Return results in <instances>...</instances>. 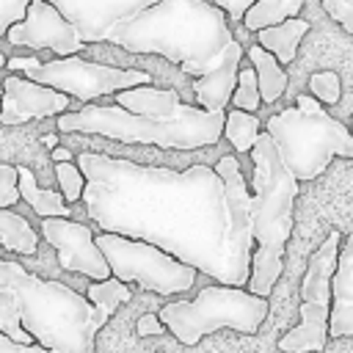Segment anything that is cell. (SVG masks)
I'll list each match as a JSON object with an SVG mask.
<instances>
[{
	"instance_id": "obj_2",
	"label": "cell",
	"mask_w": 353,
	"mask_h": 353,
	"mask_svg": "<svg viewBox=\"0 0 353 353\" xmlns=\"http://www.w3.org/2000/svg\"><path fill=\"white\" fill-rule=\"evenodd\" d=\"M108 41L132 55H163L196 80L243 47L229 28L226 11L212 0H160L116 25Z\"/></svg>"
},
{
	"instance_id": "obj_29",
	"label": "cell",
	"mask_w": 353,
	"mask_h": 353,
	"mask_svg": "<svg viewBox=\"0 0 353 353\" xmlns=\"http://www.w3.org/2000/svg\"><path fill=\"white\" fill-rule=\"evenodd\" d=\"M19 196V165L0 163V210L14 207Z\"/></svg>"
},
{
	"instance_id": "obj_4",
	"label": "cell",
	"mask_w": 353,
	"mask_h": 353,
	"mask_svg": "<svg viewBox=\"0 0 353 353\" xmlns=\"http://www.w3.org/2000/svg\"><path fill=\"white\" fill-rule=\"evenodd\" d=\"M254 176H251V223H254V262L248 292L268 298L284 270V251L295 223V196L298 179L284 165L276 141L262 132L251 149Z\"/></svg>"
},
{
	"instance_id": "obj_33",
	"label": "cell",
	"mask_w": 353,
	"mask_h": 353,
	"mask_svg": "<svg viewBox=\"0 0 353 353\" xmlns=\"http://www.w3.org/2000/svg\"><path fill=\"white\" fill-rule=\"evenodd\" d=\"M163 331H165V323L157 314H141L135 320V334L138 336H154V334H163Z\"/></svg>"
},
{
	"instance_id": "obj_17",
	"label": "cell",
	"mask_w": 353,
	"mask_h": 353,
	"mask_svg": "<svg viewBox=\"0 0 353 353\" xmlns=\"http://www.w3.org/2000/svg\"><path fill=\"white\" fill-rule=\"evenodd\" d=\"M113 99L119 108L138 116H171L182 108V99L174 88H157V85H135L113 94Z\"/></svg>"
},
{
	"instance_id": "obj_21",
	"label": "cell",
	"mask_w": 353,
	"mask_h": 353,
	"mask_svg": "<svg viewBox=\"0 0 353 353\" xmlns=\"http://www.w3.org/2000/svg\"><path fill=\"white\" fill-rule=\"evenodd\" d=\"M0 245L11 254L33 256L39 251V232L14 210H0Z\"/></svg>"
},
{
	"instance_id": "obj_6",
	"label": "cell",
	"mask_w": 353,
	"mask_h": 353,
	"mask_svg": "<svg viewBox=\"0 0 353 353\" xmlns=\"http://www.w3.org/2000/svg\"><path fill=\"white\" fill-rule=\"evenodd\" d=\"M265 132L276 141L284 165L298 182L320 176L334 157L353 160L350 127L336 121L312 94H301L292 108L265 119Z\"/></svg>"
},
{
	"instance_id": "obj_20",
	"label": "cell",
	"mask_w": 353,
	"mask_h": 353,
	"mask_svg": "<svg viewBox=\"0 0 353 353\" xmlns=\"http://www.w3.org/2000/svg\"><path fill=\"white\" fill-rule=\"evenodd\" d=\"M248 58H251V66H254L256 80H259L262 102H265V105L276 102V99L287 91V83H290L284 66L279 63L276 55H270V52H268L265 47H259V44H251V47H248Z\"/></svg>"
},
{
	"instance_id": "obj_36",
	"label": "cell",
	"mask_w": 353,
	"mask_h": 353,
	"mask_svg": "<svg viewBox=\"0 0 353 353\" xmlns=\"http://www.w3.org/2000/svg\"><path fill=\"white\" fill-rule=\"evenodd\" d=\"M44 143L55 149V146H58V135H44Z\"/></svg>"
},
{
	"instance_id": "obj_19",
	"label": "cell",
	"mask_w": 353,
	"mask_h": 353,
	"mask_svg": "<svg viewBox=\"0 0 353 353\" xmlns=\"http://www.w3.org/2000/svg\"><path fill=\"white\" fill-rule=\"evenodd\" d=\"M19 193H22V201L44 221V218H69V201L63 199L61 190H52V188H41L36 182V174L25 165H19Z\"/></svg>"
},
{
	"instance_id": "obj_38",
	"label": "cell",
	"mask_w": 353,
	"mask_h": 353,
	"mask_svg": "<svg viewBox=\"0 0 353 353\" xmlns=\"http://www.w3.org/2000/svg\"><path fill=\"white\" fill-rule=\"evenodd\" d=\"M3 63H8V58H6L3 52H0V66H3Z\"/></svg>"
},
{
	"instance_id": "obj_27",
	"label": "cell",
	"mask_w": 353,
	"mask_h": 353,
	"mask_svg": "<svg viewBox=\"0 0 353 353\" xmlns=\"http://www.w3.org/2000/svg\"><path fill=\"white\" fill-rule=\"evenodd\" d=\"M55 182H58V190L63 193V199H66L69 204L83 201V193H85V174L80 171L77 163H55Z\"/></svg>"
},
{
	"instance_id": "obj_32",
	"label": "cell",
	"mask_w": 353,
	"mask_h": 353,
	"mask_svg": "<svg viewBox=\"0 0 353 353\" xmlns=\"http://www.w3.org/2000/svg\"><path fill=\"white\" fill-rule=\"evenodd\" d=\"M212 3H215L218 8H223L232 22H243V17L248 14V8H251L256 0H212Z\"/></svg>"
},
{
	"instance_id": "obj_35",
	"label": "cell",
	"mask_w": 353,
	"mask_h": 353,
	"mask_svg": "<svg viewBox=\"0 0 353 353\" xmlns=\"http://www.w3.org/2000/svg\"><path fill=\"white\" fill-rule=\"evenodd\" d=\"M52 163H72V152L66 146H55L52 149Z\"/></svg>"
},
{
	"instance_id": "obj_14",
	"label": "cell",
	"mask_w": 353,
	"mask_h": 353,
	"mask_svg": "<svg viewBox=\"0 0 353 353\" xmlns=\"http://www.w3.org/2000/svg\"><path fill=\"white\" fill-rule=\"evenodd\" d=\"M72 97L41 85L30 77L8 74L3 77V110H0V124H25L33 119H47V116H63L69 108Z\"/></svg>"
},
{
	"instance_id": "obj_12",
	"label": "cell",
	"mask_w": 353,
	"mask_h": 353,
	"mask_svg": "<svg viewBox=\"0 0 353 353\" xmlns=\"http://www.w3.org/2000/svg\"><path fill=\"white\" fill-rule=\"evenodd\" d=\"M6 39L14 47L50 50L61 58L77 55L85 47V41L80 39V30L47 0H33L28 8V17L17 22Z\"/></svg>"
},
{
	"instance_id": "obj_8",
	"label": "cell",
	"mask_w": 353,
	"mask_h": 353,
	"mask_svg": "<svg viewBox=\"0 0 353 353\" xmlns=\"http://www.w3.org/2000/svg\"><path fill=\"white\" fill-rule=\"evenodd\" d=\"M11 72L22 69L25 77L50 85L72 99H99L108 94H119L135 85H152L149 72L143 69H119L97 61H85L80 55L69 58H52V61H39L36 55H22V58H8L6 63Z\"/></svg>"
},
{
	"instance_id": "obj_34",
	"label": "cell",
	"mask_w": 353,
	"mask_h": 353,
	"mask_svg": "<svg viewBox=\"0 0 353 353\" xmlns=\"http://www.w3.org/2000/svg\"><path fill=\"white\" fill-rule=\"evenodd\" d=\"M0 353H58V350H50V347H41V345H19L11 336L0 334Z\"/></svg>"
},
{
	"instance_id": "obj_1",
	"label": "cell",
	"mask_w": 353,
	"mask_h": 353,
	"mask_svg": "<svg viewBox=\"0 0 353 353\" xmlns=\"http://www.w3.org/2000/svg\"><path fill=\"white\" fill-rule=\"evenodd\" d=\"M74 163L85 174L88 221L99 232L152 243L218 284L248 287L256 240L237 157L185 171L102 152H83Z\"/></svg>"
},
{
	"instance_id": "obj_30",
	"label": "cell",
	"mask_w": 353,
	"mask_h": 353,
	"mask_svg": "<svg viewBox=\"0 0 353 353\" xmlns=\"http://www.w3.org/2000/svg\"><path fill=\"white\" fill-rule=\"evenodd\" d=\"M33 0H0V39L8 36V30L28 17Z\"/></svg>"
},
{
	"instance_id": "obj_10",
	"label": "cell",
	"mask_w": 353,
	"mask_h": 353,
	"mask_svg": "<svg viewBox=\"0 0 353 353\" xmlns=\"http://www.w3.org/2000/svg\"><path fill=\"white\" fill-rule=\"evenodd\" d=\"M97 245L105 254L110 273L124 284H135L157 295L188 292L196 284V268L179 262L176 256L152 243L121 237L113 232H97Z\"/></svg>"
},
{
	"instance_id": "obj_5",
	"label": "cell",
	"mask_w": 353,
	"mask_h": 353,
	"mask_svg": "<svg viewBox=\"0 0 353 353\" xmlns=\"http://www.w3.org/2000/svg\"><path fill=\"white\" fill-rule=\"evenodd\" d=\"M58 132H88L121 143H146L160 149H201L221 141L226 110H204L185 105L171 116H138L119 105H85L58 116Z\"/></svg>"
},
{
	"instance_id": "obj_7",
	"label": "cell",
	"mask_w": 353,
	"mask_h": 353,
	"mask_svg": "<svg viewBox=\"0 0 353 353\" xmlns=\"http://www.w3.org/2000/svg\"><path fill=\"white\" fill-rule=\"evenodd\" d=\"M268 298L248 292L245 287L210 284L201 287L193 301H171L157 317L182 345H199L207 334L232 328L240 334H256L268 317Z\"/></svg>"
},
{
	"instance_id": "obj_25",
	"label": "cell",
	"mask_w": 353,
	"mask_h": 353,
	"mask_svg": "<svg viewBox=\"0 0 353 353\" xmlns=\"http://www.w3.org/2000/svg\"><path fill=\"white\" fill-rule=\"evenodd\" d=\"M0 334L11 336L19 345H36V339L22 328V309L14 290L0 287Z\"/></svg>"
},
{
	"instance_id": "obj_16",
	"label": "cell",
	"mask_w": 353,
	"mask_h": 353,
	"mask_svg": "<svg viewBox=\"0 0 353 353\" xmlns=\"http://www.w3.org/2000/svg\"><path fill=\"white\" fill-rule=\"evenodd\" d=\"M240 63H243V47L234 50L218 69H212L210 74L193 80V94L199 108L204 110H226V105L232 102V94L237 88V74H240Z\"/></svg>"
},
{
	"instance_id": "obj_3",
	"label": "cell",
	"mask_w": 353,
	"mask_h": 353,
	"mask_svg": "<svg viewBox=\"0 0 353 353\" xmlns=\"http://www.w3.org/2000/svg\"><path fill=\"white\" fill-rule=\"evenodd\" d=\"M0 287L14 290L22 309V328L36 345L58 353H94L108 317L77 290L55 279H39L19 262L0 256Z\"/></svg>"
},
{
	"instance_id": "obj_22",
	"label": "cell",
	"mask_w": 353,
	"mask_h": 353,
	"mask_svg": "<svg viewBox=\"0 0 353 353\" xmlns=\"http://www.w3.org/2000/svg\"><path fill=\"white\" fill-rule=\"evenodd\" d=\"M303 8V0H256L248 14L243 17V25L245 30L251 33H259L265 28H273V25H281L292 17H298Z\"/></svg>"
},
{
	"instance_id": "obj_13",
	"label": "cell",
	"mask_w": 353,
	"mask_h": 353,
	"mask_svg": "<svg viewBox=\"0 0 353 353\" xmlns=\"http://www.w3.org/2000/svg\"><path fill=\"white\" fill-rule=\"evenodd\" d=\"M52 3L77 30L85 44L108 41L116 25L152 8L160 0H47Z\"/></svg>"
},
{
	"instance_id": "obj_31",
	"label": "cell",
	"mask_w": 353,
	"mask_h": 353,
	"mask_svg": "<svg viewBox=\"0 0 353 353\" xmlns=\"http://www.w3.org/2000/svg\"><path fill=\"white\" fill-rule=\"evenodd\" d=\"M323 11L345 28V33H353V0H323Z\"/></svg>"
},
{
	"instance_id": "obj_11",
	"label": "cell",
	"mask_w": 353,
	"mask_h": 353,
	"mask_svg": "<svg viewBox=\"0 0 353 353\" xmlns=\"http://www.w3.org/2000/svg\"><path fill=\"white\" fill-rule=\"evenodd\" d=\"M41 237L55 248L58 265L63 270L83 273L94 281H105L113 276L105 254L97 245V234L85 223H77L69 218H44Z\"/></svg>"
},
{
	"instance_id": "obj_15",
	"label": "cell",
	"mask_w": 353,
	"mask_h": 353,
	"mask_svg": "<svg viewBox=\"0 0 353 353\" xmlns=\"http://www.w3.org/2000/svg\"><path fill=\"white\" fill-rule=\"evenodd\" d=\"M334 306H331V336H353V232L342 240L336 273L331 281Z\"/></svg>"
},
{
	"instance_id": "obj_18",
	"label": "cell",
	"mask_w": 353,
	"mask_h": 353,
	"mask_svg": "<svg viewBox=\"0 0 353 353\" xmlns=\"http://www.w3.org/2000/svg\"><path fill=\"white\" fill-rule=\"evenodd\" d=\"M306 33H309V22L301 19V17H292V19L281 22V25H273V28L259 30L256 33V44L265 47L270 55H276L281 66H287V63L295 61L298 44H301V39Z\"/></svg>"
},
{
	"instance_id": "obj_23",
	"label": "cell",
	"mask_w": 353,
	"mask_h": 353,
	"mask_svg": "<svg viewBox=\"0 0 353 353\" xmlns=\"http://www.w3.org/2000/svg\"><path fill=\"white\" fill-rule=\"evenodd\" d=\"M259 124H262V121L256 119V113H245V110L232 108V110H226L223 138H226L237 152H248V154H251V149L256 146V141H259V135H262Z\"/></svg>"
},
{
	"instance_id": "obj_24",
	"label": "cell",
	"mask_w": 353,
	"mask_h": 353,
	"mask_svg": "<svg viewBox=\"0 0 353 353\" xmlns=\"http://www.w3.org/2000/svg\"><path fill=\"white\" fill-rule=\"evenodd\" d=\"M85 298L110 320V317L116 314V309L132 298V290H130V284H124V281H119L116 276H110V279H105V281L88 284Z\"/></svg>"
},
{
	"instance_id": "obj_28",
	"label": "cell",
	"mask_w": 353,
	"mask_h": 353,
	"mask_svg": "<svg viewBox=\"0 0 353 353\" xmlns=\"http://www.w3.org/2000/svg\"><path fill=\"white\" fill-rule=\"evenodd\" d=\"M309 94L317 102H323V105L339 102V97H342V80H339V74L336 72H314L309 77Z\"/></svg>"
},
{
	"instance_id": "obj_26",
	"label": "cell",
	"mask_w": 353,
	"mask_h": 353,
	"mask_svg": "<svg viewBox=\"0 0 353 353\" xmlns=\"http://www.w3.org/2000/svg\"><path fill=\"white\" fill-rule=\"evenodd\" d=\"M262 105V94H259V80L254 66H240L237 74V88L232 94V108L245 110V113H256Z\"/></svg>"
},
{
	"instance_id": "obj_37",
	"label": "cell",
	"mask_w": 353,
	"mask_h": 353,
	"mask_svg": "<svg viewBox=\"0 0 353 353\" xmlns=\"http://www.w3.org/2000/svg\"><path fill=\"white\" fill-rule=\"evenodd\" d=\"M0 110H3V77H0Z\"/></svg>"
},
{
	"instance_id": "obj_9",
	"label": "cell",
	"mask_w": 353,
	"mask_h": 353,
	"mask_svg": "<svg viewBox=\"0 0 353 353\" xmlns=\"http://www.w3.org/2000/svg\"><path fill=\"white\" fill-rule=\"evenodd\" d=\"M339 240L342 232H328L320 248L309 256L303 281H301V323L290 328L279 347L284 353H320L331 339V306H334V273L339 262Z\"/></svg>"
},
{
	"instance_id": "obj_39",
	"label": "cell",
	"mask_w": 353,
	"mask_h": 353,
	"mask_svg": "<svg viewBox=\"0 0 353 353\" xmlns=\"http://www.w3.org/2000/svg\"><path fill=\"white\" fill-rule=\"evenodd\" d=\"M347 127H350V132H353V116H350V124H347Z\"/></svg>"
}]
</instances>
